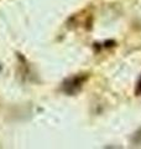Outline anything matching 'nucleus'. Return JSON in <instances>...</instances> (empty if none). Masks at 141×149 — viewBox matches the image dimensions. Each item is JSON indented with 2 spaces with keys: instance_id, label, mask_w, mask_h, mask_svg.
Wrapping results in <instances>:
<instances>
[{
  "instance_id": "nucleus-1",
  "label": "nucleus",
  "mask_w": 141,
  "mask_h": 149,
  "mask_svg": "<svg viewBox=\"0 0 141 149\" xmlns=\"http://www.w3.org/2000/svg\"><path fill=\"white\" fill-rule=\"evenodd\" d=\"M138 92H139V93H141V80H140L139 86H138Z\"/></svg>"
}]
</instances>
